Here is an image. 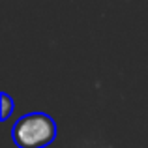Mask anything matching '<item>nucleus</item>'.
<instances>
[{"label":"nucleus","mask_w":148,"mask_h":148,"mask_svg":"<svg viewBox=\"0 0 148 148\" xmlns=\"http://www.w3.org/2000/svg\"><path fill=\"white\" fill-rule=\"evenodd\" d=\"M56 139V122L45 112L23 114L11 127V141L19 148H45Z\"/></svg>","instance_id":"1"},{"label":"nucleus","mask_w":148,"mask_h":148,"mask_svg":"<svg viewBox=\"0 0 148 148\" xmlns=\"http://www.w3.org/2000/svg\"><path fill=\"white\" fill-rule=\"evenodd\" d=\"M0 99H2V120H8L10 114H11V111L15 109V101L11 99V96L8 94V92H2Z\"/></svg>","instance_id":"2"}]
</instances>
